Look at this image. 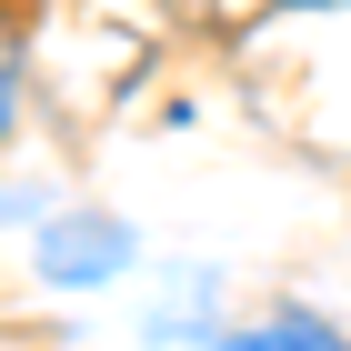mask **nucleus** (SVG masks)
<instances>
[{
	"label": "nucleus",
	"instance_id": "nucleus-1",
	"mask_svg": "<svg viewBox=\"0 0 351 351\" xmlns=\"http://www.w3.org/2000/svg\"><path fill=\"white\" fill-rule=\"evenodd\" d=\"M40 251H51V271H60V281H90V271H110V261H121L131 241L90 221V231H40Z\"/></svg>",
	"mask_w": 351,
	"mask_h": 351
},
{
	"label": "nucleus",
	"instance_id": "nucleus-2",
	"mask_svg": "<svg viewBox=\"0 0 351 351\" xmlns=\"http://www.w3.org/2000/svg\"><path fill=\"white\" fill-rule=\"evenodd\" d=\"M291 10H322V0H291Z\"/></svg>",
	"mask_w": 351,
	"mask_h": 351
}]
</instances>
